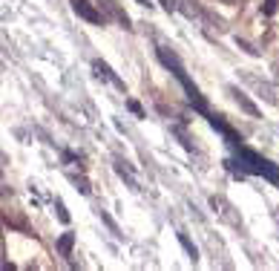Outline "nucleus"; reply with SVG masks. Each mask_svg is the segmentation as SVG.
Wrapping results in <instances>:
<instances>
[{
	"label": "nucleus",
	"mask_w": 279,
	"mask_h": 271,
	"mask_svg": "<svg viewBox=\"0 0 279 271\" xmlns=\"http://www.w3.org/2000/svg\"><path fill=\"white\" fill-rule=\"evenodd\" d=\"M159 58H161V64L167 66V70L173 72V75H175L179 81H182V87H184V93H187V98H190V104H193V107H196L199 112H208V104H205L201 93L196 89V84H193V81L187 78V72H184L182 61L175 58V52H170L167 47H159Z\"/></svg>",
	"instance_id": "obj_1"
},
{
	"label": "nucleus",
	"mask_w": 279,
	"mask_h": 271,
	"mask_svg": "<svg viewBox=\"0 0 279 271\" xmlns=\"http://www.w3.org/2000/svg\"><path fill=\"white\" fill-rule=\"evenodd\" d=\"M236 153H239V159H242V165H245V170H247V173L265 176L268 182L279 185V168H276V165H271L268 159H262L259 153L247 150L245 144H236Z\"/></svg>",
	"instance_id": "obj_2"
},
{
	"label": "nucleus",
	"mask_w": 279,
	"mask_h": 271,
	"mask_svg": "<svg viewBox=\"0 0 279 271\" xmlns=\"http://www.w3.org/2000/svg\"><path fill=\"white\" fill-rule=\"evenodd\" d=\"M72 9H75V15L84 17V20H89V24H104V17H101V12H98L89 0H69Z\"/></svg>",
	"instance_id": "obj_3"
},
{
	"label": "nucleus",
	"mask_w": 279,
	"mask_h": 271,
	"mask_svg": "<svg viewBox=\"0 0 279 271\" xmlns=\"http://www.w3.org/2000/svg\"><path fill=\"white\" fill-rule=\"evenodd\" d=\"M227 93H231V96H233V101L239 104V107H242V110L247 112V116H253V119H256V116H259V107H256V104L250 101V98H247V96H245V93H242L239 87H227Z\"/></svg>",
	"instance_id": "obj_4"
},
{
	"label": "nucleus",
	"mask_w": 279,
	"mask_h": 271,
	"mask_svg": "<svg viewBox=\"0 0 279 271\" xmlns=\"http://www.w3.org/2000/svg\"><path fill=\"white\" fill-rule=\"evenodd\" d=\"M92 66H95V72H98V75H104V78H107V81H112V84H115L118 89H124V81H121L118 75H115V72H112L110 66L104 64V61H92Z\"/></svg>",
	"instance_id": "obj_5"
},
{
	"label": "nucleus",
	"mask_w": 279,
	"mask_h": 271,
	"mask_svg": "<svg viewBox=\"0 0 279 271\" xmlns=\"http://www.w3.org/2000/svg\"><path fill=\"white\" fill-rule=\"evenodd\" d=\"M72 242H75V234H64V237L58 239V251L64 257H69L72 254Z\"/></svg>",
	"instance_id": "obj_6"
},
{
	"label": "nucleus",
	"mask_w": 279,
	"mask_h": 271,
	"mask_svg": "<svg viewBox=\"0 0 279 271\" xmlns=\"http://www.w3.org/2000/svg\"><path fill=\"white\" fill-rule=\"evenodd\" d=\"M179 242H182V245H184V251H187V254H190V260L196 263V257H199V251H196V245H193L190 239H187V234H182V231H179Z\"/></svg>",
	"instance_id": "obj_7"
},
{
	"label": "nucleus",
	"mask_w": 279,
	"mask_h": 271,
	"mask_svg": "<svg viewBox=\"0 0 279 271\" xmlns=\"http://www.w3.org/2000/svg\"><path fill=\"white\" fill-rule=\"evenodd\" d=\"M98 214H101V219H104V225H107V228H110V231L115 234V237H121V231H118V225L112 222V219H110V216L104 214V211H98Z\"/></svg>",
	"instance_id": "obj_8"
},
{
	"label": "nucleus",
	"mask_w": 279,
	"mask_h": 271,
	"mask_svg": "<svg viewBox=\"0 0 279 271\" xmlns=\"http://www.w3.org/2000/svg\"><path fill=\"white\" fill-rule=\"evenodd\" d=\"M276 6H279V0H265L262 12H265V15H273V12H276Z\"/></svg>",
	"instance_id": "obj_9"
},
{
	"label": "nucleus",
	"mask_w": 279,
	"mask_h": 271,
	"mask_svg": "<svg viewBox=\"0 0 279 271\" xmlns=\"http://www.w3.org/2000/svg\"><path fill=\"white\" fill-rule=\"evenodd\" d=\"M55 208H58V216H61V222H69V214H66L64 202H55Z\"/></svg>",
	"instance_id": "obj_10"
},
{
	"label": "nucleus",
	"mask_w": 279,
	"mask_h": 271,
	"mask_svg": "<svg viewBox=\"0 0 279 271\" xmlns=\"http://www.w3.org/2000/svg\"><path fill=\"white\" fill-rule=\"evenodd\" d=\"M75 185H78V191H81V193H89V185H87V179H78V176H75Z\"/></svg>",
	"instance_id": "obj_11"
},
{
	"label": "nucleus",
	"mask_w": 279,
	"mask_h": 271,
	"mask_svg": "<svg viewBox=\"0 0 279 271\" xmlns=\"http://www.w3.org/2000/svg\"><path fill=\"white\" fill-rule=\"evenodd\" d=\"M127 107H130L133 112H136V116H144V112H141V104H138V101H130Z\"/></svg>",
	"instance_id": "obj_12"
},
{
	"label": "nucleus",
	"mask_w": 279,
	"mask_h": 271,
	"mask_svg": "<svg viewBox=\"0 0 279 271\" xmlns=\"http://www.w3.org/2000/svg\"><path fill=\"white\" fill-rule=\"evenodd\" d=\"M222 3H227V6H236V3H239V0H222Z\"/></svg>",
	"instance_id": "obj_13"
},
{
	"label": "nucleus",
	"mask_w": 279,
	"mask_h": 271,
	"mask_svg": "<svg viewBox=\"0 0 279 271\" xmlns=\"http://www.w3.org/2000/svg\"><path fill=\"white\" fill-rule=\"evenodd\" d=\"M161 3H164V9H173V3H170V0H161Z\"/></svg>",
	"instance_id": "obj_14"
},
{
	"label": "nucleus",
	"mask_w": 279,
	"mask_h": 271,
	"mask_svg": "<svg viewBox=\"0 0 279 271\" xmlns=\"http://www.w3.org/2000/svg\"><path fill=\"white\" fill-rule=\"evenodd\" d=\"M138 3H144V0H138Z\"/></svg>",
	"instance_id": "obj_15"
}]
</instances>
